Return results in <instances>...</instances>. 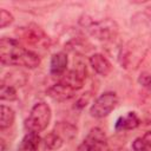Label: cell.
<instances>
[{"mask_svg": "<svg viewBox=\"0 0 151 151\" xmlns=\"http://www.w3.org/2000/svg\"><path fill=\"white\" fill-rule=\"evenodd\" d=\"M13 21H14V18H13L12 13L8 12L7 9L1 8V11H0V28H5V27L9 26Z\"/></svg>", "mask_w": 151, "mask_h": 151, "instance_id": "19", "label": "cell"}, {"mask_svg": "<svg viewBox=\"0 0 151 151\" xmlns=\"http://www.w3.org/2000/svg\"><path fill=\"white\" fill-rule=\"evenodd\" d=\"M118 105V96L113 91L101 93L91 105L90 114L94 118H104L109 116Z\"/></svg>", "mask_w": 151, "mask_h": 151, "instance_id": "5", "label": "cell"}, {"mask_svg": "<svg viewBox=\"0 0 151 151\" xmlns=\"http://www.w3.org/2000/svg\"><path fill=\"white\" fill-rule=\"evenodd\" d=\"M0 60L5 66H21L26 68H37L41 59L40 57L24 47L13 38L2 37L0 40Z\"/></svg>", "mask_w": 151, "mask_h": 151, "instance_id": "1", "label": "cell"}, {"mask_svg": "<svg viewBox=\"0 0 151 151\" xmlns=\"http://www.w3.org/2000/svg\"><path fill=\"white\" fill-rule=\"evenodd\" d=\"M18 39L27 46H33L38 48H48L51 45L50 37L45 33L42 28L37 25H27L18 27L15 31Z\"/></svg>", "mask_w": 151, "mask_h": 151, "instance_id": "4", "label": "cell"}, {"mask_svg": "<svg viewBox=\"0 0 151 151\" xmlns=\"http://www.w3.org/2000/svg\"><path fill=\"white\" fill-rule=\"evenodd\" d=\"M42 143H44V145H45V147L47 150H52L53 151V150H59L63 146L64 139L59 134H57L54 131H52V132L47 133L42 138Z\"/></svg>", "mask_w": 151, "mask_h": 151, "instance_id": "16", "label": "cell"}, {"mask_svg": "<svg viewBox=\"0 0 151 151\" xmlns=\"http://www.w3.org/2000/svg\"><path fill=\"white\" fill-rule=\"evenodd\" d=\"M42 139L37 132H27L21 139L18 151H39V146Z\"/></svg>", "mask_w": 151, "mask_h": 151, "instance_id": "13", "label": "cell"}, {"mask_svg": "<svg viewBox=\"0 0 151 151\" xmlns=\"http://www.w3.org/2000/svg\"><path fill=\"white\" fill-rule=\"evenodd\" d=\"M133 151H151V131L145 132L143 136L132 142Z\"/></svg>", "mask_w": 151, "mask_h": 151, "instance_id": "17", "label": "cell"}, {"mask_svg": "<svg viewBox=\"0 0 151 151\" xmlns=\"http://www.w3.org/2000/svg\"><path fill=\"white\" fill-rule=\"evenodd\" d=\"M140 125V118L138 114L133 111L126 112L124 116H120L114 124V130L116 131H127V130H133Z\"/></svg>", "mask_w": 151, "mask_h": 151, "instance_id": "11", "label": "cell"}, {"mask_svg": "<svg viewBox=\"0 0 151 151\" xmlns=\"http://www.w3.org/2000/svg\"><path fill=\"white\" fill-rule=\"evenodd\" d=\"M138 83L145 87L146 90L151 91V73H147V72H144L142 73L139 77H138Z\"/></svg>", "mask_w": 151, "mask_h": 151, "instance_id": "20", "label": "cell"}, {"mask_svg": "<svg viewBox=\"0 0 151 151\" xmlns=\"http://www.w3.org/2000/svg\"><path fill=\"white\" fill-rule=\"evenodd\" d=\"M110 146L107 137L100 127H93L81 144L78 146V151H109Z\"/></svg>", "mask_w": 151, "mask_h": 151, "instance_id": "6", "label": "cell"}, {"mask_svg": "<svg viewBox=\"0 0 151 151\" xmlns=\"http://www.w3.org/2000/svg\"><path fill=\"white\" fill-rule=\"evenodd\" d=\"M57 134H59L64 142L66 140H72L76 136H77V127L71 124V123H67V122H59L55 124L54 126V130H53Z\"/></svg>", "mask_w": 151, "mask_h": 151, "instance_id": "14", "label": "cell"}, {"mask_svg": "<svg viewBox=\"0 0 151 151\" xmlns=\"http://www.w3.org/2000/svg\"><path fill=\"white\" fill-rule=\"evenodd\" d=\"M68 58L65 52H57L52 55L50 61V72L52 76L61 77L67 70Z\"/></svg>", "mask_w": 151, "mask_h": 151, "instance_id": "12", "label": "cell"}, {"mask_svg": "<svg viewBox=\"0 0 151 151\" xmlns=\"http://www.w3.org/2000/svg\"><path fill=\"white\" fill-rule=\"evenodd\" d=\"M47 94L55 101H66L76 96V91H73L61 81H58L47 88Z\"/></svg>", "mask_w": 151, "mask_h": 151, "instance_id": "9", "label": "cell"}, {"mask_svg": "<svg viewBox=\"0 0 151 151\" xmlns=\"http://www.w3.org/2000/svg\"><path fill=\"white\" fill-rule=\"evenodd\" d=\"M52 118V110L45 101H38L33 105L28 117L25 120V129L28 132H41L44 131Z\"/></svg>", "mask_w": 151, "mask_h": 151, "instance_id": "3", "label": "cell"}, {"mask_svg": "<svg viewBox=\"0 0 151 151\" xmlns=\"http://www.w3.org/2000/svg\"><path fill=\"white\" fill-rule=\"evenodd\" d=\"M144 54L145 50L142 45L130 41L120 50V64L125 68H136L143 60Z\"/></svg>", "mask_w": 151, "mask_h": 151, "instance_id": "7", "label": "cell"}, {"mask_svg": "<svg viewBox=\"0 0 151 151\" xmlns=\"http://www.w3.org/2000/svg\"><path fill=\"white\" fill-rule=\"evenodd\" d=\"M80 25L96 39L101 41L112 40L118 34V25L110 18L94 19L88 15H83Z\"/></svg>", "mask_w": 151, "mask_h": 151, "instance_id": "2", "label": "cell"}, {"mask_svg": "<svg viewBox=\"0 0 151 151\" xmlns=\"http://www.w3.org/2000/svg\"><path fill=\"white\" fill-rule=\"evenodd\" d=\"M86 79V67L84 64H78L74 68L66 71L59 81L72 88L73 91H79L84 86V81Z\"/></svg>", "mask_w": 151, "mask_h": 151, "instance_id": "8", "label": "cell"}, {"mask_svg": "<svg viewBox=\"0 0 151 151\" xmlns=\"http://www.w3.org/2000/svg\"><path fill=\"white\" fill-rule=\"evenodd\" d=\"M90 65L94 70L96 73L103 77H107L112 72V64L110 60L101 53H94L88 58Z\"/></svg>", "mask_w": 151, "mask_h": 151, "instance_id": "10", "label": "cell"}, {"mask_svg": "<svg viewBox=\"0 0 151 151\" xmlns=\"http://www.w3.org/2000/svg\"><path fill=\"white\" fill-rule=\"evenodd\" d=\"M15 119V112L12 107L1 105L0 106V130L4 131L5 129H8L13 125Z\"/></svg>", "mask_w": 151, "mask_h": 151, "instance_id": "15", "label": "cell"}, {"mask_svg": "<svg viewBox=\"0 0 151 151\" xmlns=\"http://www.w3.org/2000/svg\"><path fill=\"white\" fill-rule=\"evenodd\" d=\"M0 98H1V100H8V101L15 100L18 98L15 87L2 80L1 85H0Z\"/></svg>", "mask_w": 151, "mask_h": 151, "instance_id": "18", "label": "cell"}]
</instances>
